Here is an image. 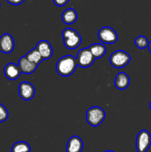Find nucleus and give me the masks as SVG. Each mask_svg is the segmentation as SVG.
<instances>
[{
  "mask_svg": "<svg viewBox=\"0 0 151 152\" xmlns=\"http://www.w3.org/2000/svg\"><path fill=\"white\" fill-rule=\"evenodd\" d=\"M77 62L76 59L72 55H67L62 56L56 62V72L60 76L68 77L72 75L76 69Z\"/></svg>",
  "mask_w": 151,
  "mask_h": 152,
  "instance_id": "1",
  "label": "nucleus"
},
{
  "mask_svg": "<svg viewBox=\"0 0 151 152\" xmlns=\"http://www.w3.org/2000/svg\"><path fill=\"white\" fill-rule=\"evenodd\" d=\"M62 37L63 38L64 45L70 50L77 48L81 42V36L73 28H65L62 31Z\"/></svg>",
  "mask_w": 151,
  "mask_h": 152,
  "instance_id": "2",
  "label": "nucleus"
},
{
  "mask_svg": "<svg viewBox=\"0 0 151 152\" xmlns=\"http://www.w3.org/2000/svg\"><path fill=\"white\" fill-rule=\"evenodd\" d=\"M106 117L103 108L98 106L91 107L86 112V120L91 126L97 127L100 126Z\"/></svg>",
  "mask_w": 151,
  "mask_h": 152,
  "instance_id": "3",
  "label": "nucleus"
},
{
  "mask_svg": "<svg viewBox=\"0 0 151 152\" xmlns=\"http://www.w3.org/2000/svg\"><path fill=\"white\" fill-rule=\"evenodd\" d=\"M131 60V56L124 50H118L114 51L110 56V63L115 68H121L127 66Z\"/></svg>",
  "mask_w": 151,
  "mask_h": 152,
  "instance_id": "4",
  "label": "nucleus"
},
{
  "mask_svg": "<svg viewBox=\"0 0 151 152\" xmlns=\"http://www.w3.org/2000/svg\"><path fill=\"white\" fill-rule=\"evenodd\" d=\"M151 145V134L148 131L142 130L136 137V147L138 152H147Z\"/></svg>",
  "mask_w": 151,
  "mask_h": 152,
  "instance_id": "5",
  "label": "nucleus"
},
{
  "mask_svg": "<svg viewBox=\"0 0 151 152\" xmlns=\"http://www.w3.org/2000/svg\"><path fill=\"white\" fill-rule=\"evenodd\" d=\"M94 56L88 48H82L78 52L76 57L77 65L81 68H88L91 66L95 61Z\"/></svg>",
  "mask_w": 151,
  "mask_h": 152,
  "instance_id": "6",
  "label": "nucleus"
},
{
  "mask_svg": "<svg viewBox=\"0 0 151 152\" xmlns=\"http://www.w3.org/2000/svg\"><path fill=\"white\" fill-rule=\"evenodd\" d=\"M98 38L105 44H114L118 40V35L112 28L103 27L98 32Z\"/></svg>",
  "mask_w": 151,
  "mask_h": 152,
  "instance_id": "7",
  "label": "nucleus"
},
{
  "mask_svg": "<svg viewBox=\"0 0 151 152\" xmlns=\"http://www.w3.org/2000/svg\"><path fill=\"white\" fill-rule=\"evenodd\" d=\"M36 90L29 82H22L19 86V94L23 100L29 101L34 96Z\"/></svg>",
  "mask_w": 151,
  "mask_h": 152,
  "instance_id": "8",
  "label": "nucleus"
},
{
  "mask_svg": "<svg viewBox=\"0 0 151 152\" xmlns=\"http://www.w3.org/2000/svg\"><path fill=\"white\" fill-rule=\"evenodd\" d=\"M14 46V39L10 34H4L0 37V50L2 53H12Z\"/></svg>",
  "mask_w": 151,
  "mask_h": 152,
  "instance_id": "9",
  "label": "nucleus"
},
{
  "mask_svg": "<svg viewBox=\"0 0 151 152\" xmlns=\"http://www.w3.org/2000/svg\"><path fill=\"white\" fill-rule=\"evenodd\" d=\"M36 48L40 53L43 60H47V59H50V57L53 55L52 46L50 43L47 40H41V41L38 42L37 43Z\"/></svg>",
  "mask_w": 151,
  "mask_h": 152,
  "instance_id": "10",
  "label": "nucleus"
},
{
  "mask_svg": "<svg viewBox=\"0 0 151 152\" xmlns=\"http://www.w3.org/2000/svg\"><path fill=\"white\" fill-rule=\"evenodd\" d=\"M83 141L79 137L73 136L68 140L66 146L67 152H81L83 150Z\"/></svg>",
  "mask_w": 151,
  "mask_h": 152,
  "instance_id": "11",
  "label": "nucleus"
},
{
  "mask_svg": "<svg viewBox=\"0 0 151 152\" xmlns=\"http://www.w3.org/2000/svg\"><path fill=\"white\" fill-rule=\"evenodd\" d=\"M18 66L22 73L25 74H30L36 71L38 65L30 62L25 56H22L19 60Z\"/></svg>",
  "mask_w": 151,
  "mask_h": 152,
  "instance_id": "12",
  "label": "nucleus"
},
{
  "mask_svg": "<svg viewBox=\"0 0 151 152\" xmlns=\"http://www.w3.org/2000/svg\"><path fill=\"white\" fill-rule=\"evenodd\" d=\"M21 71L19 66L14 63H8L4 69V74L6 78L10 80H15L20 77Z\"/></svg>",
  "mask_w": 151,
  "mask_h": 152,
  "instance_id": "13",
  "label": "nucleus"
},
{
  "mask_svg": "<svg viewBox=\"0 0 151 152\" xmlns=\"http://www.w3.org/2000/svg\"><path fill=\"white\" fill-rule=\"evenodd\" d=\"M115 86L119 90H124L130 85V78L128 75L124 72L118 73L115 79Z\"/></svg>",
  "mask_w": 151,
  "mask_h": 152,
  "instance_id": "14",
  "label": "nucleus"
},
{
  "mask_svg": "<svg viewBox=\"0 0 151 152\" xmlns=\"http://www.w3.org/2000/svg\"><path fill=\"white\" fill-rule=\"evenodd\" d=\"M78 19V14L73 8L66 9L62 14V20L66 25L75 23Z\"/></svg>",
  "mask_w": 151,
  "mask_h": 152,
  "instance_id": "15",
  "label": "nucleus"
},
{
  "mask_svg": "<svg viewBox=\"0 0 151 152\" xmlns=\"http://www.w3.org/2000/svg\"><path fill=\"white\" fill-rule=\"evenodd\" d=\"M95 59H100L106 53L107 48L104 45L99 43H94L88 48Z\"/></svg>",
  "mask_w": 151,
  "mask_h": 152,
  "instance_id": "16",
  "label": "nucleus"
},
{
  "mask_svg": "<svg viewBox=\"0 0 151 152\" xmlns=\"http://www.w3.org/2000/svg\"><path fill=\"white\" fill-rule=\"evenodd\" d=\"M25 56L30 62L36 64V65H38V64L41 63L43 61L42 57H41V56L40 55V53H38V51L36 48L30 50Z\"/></svg>",
  "mask_w": 151,
  "mask_h": 152,
  "instance_id": "17",
  "label": "nucleus"
},
{
  "mask_svg": "<svg viewBox=\"0 0 151 152\" xmlns=\"http://www.w3.org/2000/svg\"><path fill=\"white\" fill-rule=\"evenodd\" d=\"M30 145L24 141L16 142L11 148V152H30Z\"/></svg>",
  "mask_w": 151,
  "mask_h": 152,
  "instance_id": "18",
  "label": "nucleus"
},
{
  "mask_svg": "<svg viewBox=\"0 0 151 152\" xmlns=\"http://www.w3.org/2000/svg\"><path fill=\"white\" fill-rule=\"evenodd\" d=\"M135 45H136L138 48L144 49L147 47H148L149 41L144 36H139V37H136V39H135Z\"/></svg>",
  "mask_w": 151,
  "mask_h": 152,
  "instance_id": "19",
  "label": "nucleus"
},
{
  "mask_svg": "<svg viewBox=\"0 0 151 152\" xmlns=\"http://www.w3.org/2000/svg\"><path fill=\"white\" fill-rule=\"evenodd\" d=\"M8 116L9 114L7 108L2 104L0 103V123L7 120V119L8 118Z\"/></svg>",
  "mask_w": 151,
  "mask_h": 152,
  "instance_id": "20",
  "label": "nucleus"
},
{
  "mask_svg": "<svg viewBox=\"0 0 151 152\" xmlns=\"http://www.w3.org/2000/svg\"><path fill=\"white\" fill-rule=\"evenodd\" d=\"M54 4L58 7H63L66 5L70 0H53Z\"/></svg>",
  "mask_w": 151,
  "mask_h": 152,
  "instance_id": "21",
  "label": "nucleus"
},
{
  "mask_svg": "<svg viewBox=\"0 0 151 152\" xmlns=\"http://www.w3.org/2000/svg\"><path fill=\"white\" fill-rule=\"evenodd\" d=\"M25 1V0H7L9 4H13V5H19Z\"/></svg>",
  "mask_w": 151,
  "mask_h": 152,
  "instance_id": "22",
  "label": "nucleus"
},
{
  "mask_svg": "<svg viewBox=\"0 0 151 152\" xmlns=\"http://www.w3.org/2000/svg\"><path fill=\"white\" fill-rule=\"evenodd\" d=\"M148 49H149L150 53H151V41L149 42V45H148Z\"/></svg>",
  "mask_w": 151,
  "mask_h": 152,
  "instance_id": "23",
  "label": "nucleus"
},
{
  "mask_svg": "<svg viewBox=\"0 0 151 152\" xmlns=\"http://www.w3.org/2000/svg\"><path fill=\"white\" fill-rule=\"evenodd\" d=\"M105 152H114L113 151H111V150H107V151H105Z\"/></svg>",
  "mask_w": 151,
  "mask_h": 152,
  "instance_id": "24",
  "label": "nucleus"
},
{
  "mask_svg": "<svg viewBox=\"0 0 151 152\" xmlns=\"http://www.w3.org/2000/svg\"><path fill=\"white\" fill-rule=\"evenodd\" d=\"M150 110H151V102H150Z\"/></svg>",
  "mask_w": 151,
  "mask_h": 152,
  "instance_id": "25",
  "label": "nucleus"
},
{
  "mask_svg": "<svg viewBox=\"0 0 151 152\" xmlns=\"http://www.w3.org/2000/svg\"><path fill=\"white\" fill-rule=\"evenodd\" d=\"M0 6H1V4H0Z\"/></svg>",
  "mask_w": 151,
  "mask_h": 152,
  "instance_id": "26",
  "label": "nucleus"
},
{
  "mask_svg": "<svg viewBox=\"0 0 151 152\" xmlns=\"http://www.w3.org/2000/svg\"><path fill=\"white\" fill-rule=\"evenodd\" d=\"M0 52H1V50H0Z\"/></svg>",
  "mask_w": 151,
  "mask_h": 152,
  "instance_id": "27",
  "label": "nucleus"
}]
</instances>
